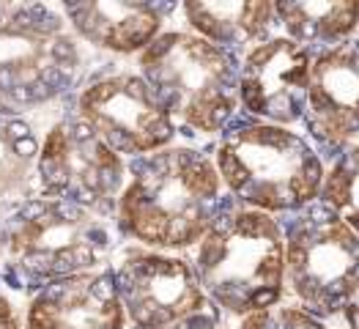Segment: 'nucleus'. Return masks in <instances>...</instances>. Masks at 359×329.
<instances>
[{"label": "nucleus", "mask_w": 359, "mask_h": 329, "mask_svg": "<svg viewBox=\"0 0 359 329\" xmlns=\"http://www.w3.org/2000/svg\"><path fill=\"white\" fill-rule=\"evenodd\" d=\"M225 189L208 146L173 143L126 162L115 203L118 236L132 244L184 255L211 225Z\"/></svg>", "instance_id": "obj_1"}, {"label": "nucleus", "mask_w": 359, "mask_h": 329, "mask_svg": "<svg viewBox=\"0 0 359 329\" xmlns=\"http://www.w3.org/2000/svg\"><path fill=\"white\" fill-rule=\"evenodd\" d=\"M184 258L208 302L230 324L288 299L280 217L249 209L228 195Z\"/></svg>", "instance_id": "obj_2"}, {"label": "nucleus", "mask_w": 359, "mask_h": 329, "mask_svg": "<svg viewBox=\"0 0 359 329\" xmlns=\"http://www.w3.org/2000/svg\"><path fill=\"white\" fill-rule=\"evenodd\" d=\"M112 63L71 30L63 6L0 3V107L52 105Z\"/></svg>", "instance_id": "obj_3"}, {"label": "nucleus", "mask_w": 359, "mask_h": 329, "mask_svg": "<svg viewBox=\"0 0 359 329\" xmlns=\"http://www.w3.org/2000/svg\"><path fill=\"white\" fill-rule=\"evenodd\" d=\"M208 148L225 195L249 209L285 217L318 200L326 162L299 129L239 112Z\"/></svg>", "instance_id": "obj_4"}, {"label": "nucleus", "mask_w": 359, "mask_h": 329, "mask_svg": "<svg viewBox=\"0 0 359 329\" xmlns=\"http://www.w3.org/2000/svg\"><path fill=\"white\" fill-rule=\"evenodd\" d=\"M135 69L189 143L214 140L239 115V58L179 25L176 14Z\"/></svg>", "instance_id": "obj_5"}, {"label": "nucleus", "mask_w": 359, "mask_h": 329, "mask_svg": "<svg viewBox=\"0 0 359 329\" xmlns=\"http://www.w3.org/2000/svg\"><path fill=\"white\" fill-rule=\"evenodd\" d=\"M118 236L115 219L55 195H33L17 206L3 225L0 255L6 258L3 280L25 288L28 280H61L71 274L110 266Z\"/></svg>", "instance_id": "obj_6"}, {"label": "nucleus", "mask_w": 359, "mask_h": 329, "mask_svg": "<svg viewBox=\"0 0 359 329\" xmlns=\"http://www.w3.org/2000/svg\"><path fill=\"white\" fill-rule=\"evenodd\" d=\"M280 225L288 302L335 324L359 291V236L318 200L280 217Z\"/></svg>", "instance_id": "obj_7"}, {"label": "nucleus", "mask_w": 359, "mask_h": 329, "mask_svg": "<svg viewBox=\"0 0 359 329\" xmlns=\"http://www.w3.org/2000/svg\"><path fill=\"white\" fill-rule=\"evenodd\" d=\"M71 107L96 137L132 162L179 143V129L137 69L107 66L71 96Z\"/></svg>", "instance_id": "obj_8"}, {"label": "nucleus", "mask_w": 359, "mask_h": 329, "mask_svg": "<svg viewBox=\"0 0 359 329\" xmlns=\"http://www.w3.org/2000/svg\"><path fill=\"white\" fill-rule=\"evenodd\" d=\"M36 184L39 195L66 197L115 219L118 195L126 184V159L112 154L74 107H69L44 134L36 162Z\"/></svg>", "instance_id": "obj_9"}, {"label": "nucleus", "mask_w": 359, "mask_h": 329, "mask_svg": "<svg viewBox=\"0 0 359 329\" xmlns=\"http://www.w3.org/2000/svg\"><path fill=\"white\" fill-rule=\"evenodd\" d=\"M110 272L129 329H167L211 305L189 261L176 252L121 241Z\"/></svg>", "instance_id": "obj_10"}, {"label": "nucleus", "mask_w": 359, "mask_h": 329, "mask_svg": "<svg viewBox=\"0 0 359 329\" xmlns=\"http://www.w3.org/2000/svg\"><path fill=\"white\" fill-rule=\"evenodd\" d=\"M313 52L271 36L239 55V112L261 124L299 129L307 102Z\"/></svg>", "instance_id": "obj_11"}, {"label": "nucleus", "mask_w": 359, "mask_h": 329, "mask_svg": "<svg viewBox=\"0 0 359 329\" xmlns=\"http://www.w3.org/2000/svg\"><path fill=\"white\" fill-rule=\"evenodd\" d=\"M299 132L324 162L359 143V36L313 55Z\"/></svg>", "instance_id": "obj_12"}, {"label": "nucleus", "mask_w": 359, "mask_h": 329, "mask_svg": "<svg viewBox=\"0 0 359 329\" xmlns=\"http://www.w3.org/2000/svg\"><path fill=\"white\" fill-rule=\"evenodd\" d=\"M25 329H129L110 266L39 288L25 305Z\"/></svg>", "instance_id": "obj_13"}, {"label": "nucleus", "mask_w": 359, "mask_h": 329, "mask_svg": "<svg viewBox=\"0 0 359 329\" xmlns=\"http://www.w3.org/2000/svg\"><path fill=\"white\" fill-rule=\"evenodd\" d=\"M176 6L151 0H85L63 3V14L90 49L115 61L137 58L167 28Z\"/></svg>", "instance_id": "obj_14"}, {"label": "nucleus", "mask_w": 359, "mask_h": 329, "mask_svg": "<svg viewBox=\"0 0 359 329\" xmlns=\"http://www.w3.org/2000/svg\"><path fill=\"white\" fill-rule=\"evenodd\" d=\"M71 96L33 110L0 107V203L17 209L39 195L36 162L42 140L49 126L71 107Z\"/></svg>", "instance_id": "obj_15"}, {"label": "nucleus", "mask_w": 359, "mask_h": 329, "mask_svg": "<svg viewBox=\"0 0 359 329\" xmlns=\"http://www.w3.org/2000/svg\"><path fill=\"white\" fill-rule=\"evenodd\" d=\"M176 22L236 58L280 33L274 0H187L176 6Z\"/></svg>", "instance_id": "obj_16"}, {"label": "nucleus", "mask_w": 359, "mask_h": 329, "mask_svg": "<svg viewBox=\"0 0 359 329\" xmlns=\"http://www.w3.org/2000/svg\"><path fill=\"white\" fill-rule=\"evenodd\" d=\"M280 36L324 52L359 36V0H274Z\"/></svg>", "instance_id": "obj_17"}, {"label": "nucleus", "mask_w": 359, "mask_h": 329, "mask_svg": "<svg viewBox=\"0 0 359 329\" xmlns=\"http://www.w3.org/2000/svg\"><path fill=\"white\" fill-rule=\"evenodd\" d=\"M318 203L359 236V143L343 148L335 159L326 162Z\"/></svg>", "instance_id": "obj_18"}, {"label": "nucleus", "mask_w": 359, "mask_h": 329, "mask_svg": "<svg viewBox=\"0 0 359 329\" xmlns=\"http://www.w3.org/2000/svg\"><path fill=\"white\" fill-rule=\"evenodd\" d=\"M233 329H332L326 321L315 318L304 307H299L296 302H280L274 307L255 310V313L244 315L239 321L230 324Z\"/></svg>", "instance_id": "obj_19"}, {"label": "nucleus", "mask_w": 359, "mask_h": 329, "mask_svg": "<svg viewBox=\"0 0 359 329\" xmlns=\"http://www.w3.org/2000/svg\"><path fill=\"white\" fill-rule=\"evenodd\" d=\"M3 285L6 280H0V329H25V310H20L25 305Z\"/></svg>", "instance_id": "obj_20"}, {"label": "nucleus", "mask_w": 359, "mask_h": 329, "mask_svg": "<svg viewBox=\"0 0 359 329\" xmlns=\"http://www.w3.org/2000/svg\"><path fill=\"white\" fill-rule=\"evenodd\" d=\"M167 329H233V327H230V321L214 307V305H208L206 310L189 315V318H181L179 324H173V327H167Z\"/></svg>", "instance_id": "obj_21"}, {"label": "nucleus", "mask_w": 359, "mask_h": 329, "mask_svg": "<svg viewBox=\"0 0 359 329\" xmlns=\"http://www.w3.org/2000/svg\"><path fill=\"white\" fill-rule=\"evenodd\" d=\"M337 324L343 329H359V291L348 299V305L343 307V313H340Z\"/></svg>", "instance_id": "obj_22"}, {"label": "nucleus", "mask_w": 359, "mask_h": 329, "mask_svg": "<svg viewBox=\"0 0 359 329\" xmlns=\"http://www.w3.org/2000/svg\"><path fill=\"white\" fill-rule=\"evenodd\" d=\"M3 225H6V217L0 214V244H3Z\"/></svg>", "instance_id": "obj_23"}]
</instances>
